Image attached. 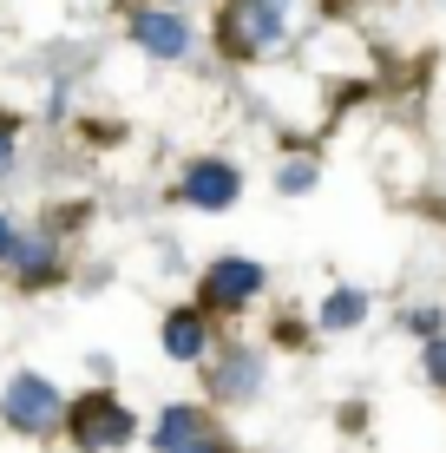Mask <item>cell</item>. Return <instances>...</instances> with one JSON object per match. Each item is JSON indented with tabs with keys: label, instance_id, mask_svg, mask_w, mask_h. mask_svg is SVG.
<instances>
[{
	"label": "cell",
	"instance_id": "9c48e42d",
	"mask_svg": "<svg viewBox=\"0 0 446 453\" xmlns=\"http://www.w3.org/2000/svg\"><path fill=\"white\" fill-rule=\"evenodd\" d=\"M7 263H13V276H20V283H46V276L59 270V250H53V237H20Z\"/></svg>",
	"mask_w": 446,
	"mask_h": 453
},
{
	"label": "cell",
	"instance_id": "2e32d148",
	"mask_svg": "<svg viewBox=\"0 0 446 453\" xmlns=\"http://www.w3.org/2000/svg\"><path fill=\"white\" fill-rule=\"evenodd\" d=\"M13 165V138H7V125H0V171Z\"/></svg>",
	"mask_w": 446,
	"mask_h": 453
},
{
	"label": "cell",
	"instance_id": "277c9868",
	"mask_svg": "<svg viewBox=\"0 0 446 453\" xmlns=\"http://www.w3.org/2000/svg\"><path fill=\"white\" fill-rule=\"evenodd\" d=\"M178 197H184V204H197V211H230L243 197V171L230 158H191V165H184V178H178Z\"/></svg>",
	"mask_w": 446,
	"mask_h": 453
},
{
	"label": "cell",
	"instance_id": "5bb4252c",
	"mask_svg": "<svg viewBox=\"0 0 446 453\" xmlns=\"http://www.w3.org/2000/svg\"><path fill=\"white\" fill-rule=\"evenodd\" d=\"M178 453H230V447H223V441H210V434H197V441H184Z\"/></svg>",
	"mask_w": 446,
	"mask_h": 453
},
{
	"label": "cell",
	"instance_id": "7c38bea8",
	"mask_svg": "<svg viewBox=\"0 0 446 453\" xmlns=\"http://www.w3.org/2000/svg\"><path fill=\"white\" fill-rule=\"evenodd\" d=\"M276 184H283V191H289V197H302V191H309V184H315V165H309V158H296V165H283V171H276Z\"/></svg>",
	"mask_w": 446,
	"mask_h": 453
},
{
	"label": "cell",
	"instance_id": "9a60e30c",
	"mask_svg": "<svg viewBox=\"0 0 446 453\" xmlns=\"http://www.w3.org/2000/svg\"><path fill=\"white\" fill-rule=\"evenodd\" d=\"M13 243H20V237H13V224L0 217V257H13Z\"/></svg>",
	"mask_w": 446,
	"mask_h": 453
},
{
	"label": "cell",
	"instance_id": "6da1fadb",
	"mask_svg": "<svg viewBox=\"0 0 446 453\" xmlns=\"http://www.w3.org/2000/svg\"><path fill=\"white\" fill-rule=\"evenodd\" d=\"M217 40H223V53H237V59L283 53V40H289V0H223Z\"/></svg>",
	"mask_w": 446,
	"mask_h": 453
},
{
	"label": "cell",
	"instance_id": "30bf717a",
	"mask_svg": "<svg viewBox=\"0 0 446 453\" xmlns=\"http://www.w3.org/2000/svg\"><path fill=\"white\" fill-rule=\"evenodd\" d=\"M204 434V414L197 408H164L158 414V453H178L184 441H197Z\"/></svg>",
	"mask_w": 446,
	"mask_h": 453
},
{
	"label": "cell",
	"instance_id": "4fadbf2b",
	"mask_svg": "<svg viewBox=\"0 0 446 453\" xmlns=\"http://www.w3.org/2000/svg\"><path fill=\"white\" fill-rule=\"evenodd\" d=\"M427 374H434V381H446V342H427Z\"/></svg>",
	"mask_w": 446,
	"mask_h": 453
},
{
	"label": "cell",
	"instance_id": "8fae6325",
	"mask_svg": "<svg viewBox=\"0 0 446 453\" xmlns=\"http://www.w3.org/2000/svg\"><path fill=\"white\" fill-rule=\"evenodd\" d=\"M361 316H367V296L361 289H335L329 303H321V322H329V329H355Z\"/></svg>",
	"mask_w": 446,
	"mask_h": 453
},
{
	"label": "cell",
	"instance_id": "3957f363",
	"mask_svg": "<svg viewBox=\"0 0 446 453\" xmlns=\"http://www.w3.org/2000/svg\"><path fill=\"white\" fill-rule=\"evenodd\" d=\"M0 414H7L13 434H26V441H40V434H53L59 420H66V401H59V388L46 381V374H13L7 395H0Z\"/></svg>",
	"mask_w": 446,
	"mask_h": 453
},
{
	"label": "cell",
	"instance_id": "52a82bcc",
	"mask_svg": "<svg viewBox=\"0 0 446 453\" xmlns=\"http://www.w3.org/2000/svg\"><path fill=\"white\" fill-rule=\"evenodd\" d=\"M210 388H217L223 401H250L256 388H263V355L256 349H230L217 368H210Z\"/></svg>",
	"mask_w": 446,
	"mask_h": 453
},
{
	"label": "cell",
	"instance_id": "8992f818",
	"mask_svg": "<svg viewBox=\"0 0 446 453\" xmlns=\"http://www.w3.org/2000/svg\"><path fill=\"white\" fill-rule=\"evenodd\" d=\"M125 34L145 46L151 59H184V53H191V27H184L171 7H145V13H132Z\"/></svg>",
	"mask_w": 446,
	"mask_h": 453
},
{
	"label": "cell",
	"instance_id": "ba28073f",
	"mask_svg": "<svg viewBox=\"0 0 446 453\" xmlns=\"http://www.w3.org/2000/svg\"><path fill=\"white\" fill-rule=\"evenodd\" d=\"M204 349H210V335H204V316H197V309L164 316V355H171V362H197Z\"/></svg>",
	"mask_w": 446,
	"mask_h": 453
},
{
	"label": "cell",
	"instance_id": "5b68a950",
	"mask_svg": "<svg viewBox=\"0 0 446 453\" xmlns=\"http://www.w3.org/2000/svg\"><path fill=\"white\" fill-rule=\"evenodd\" d=\"M263 296V263H250V257H223V263H210V276H204V303H217V309H243V303H256Z\"/></svg>",
	"mask_w": 446,
	"mask_h": 453
},
{
	"label": "cell",
	"instance_id": "e0dca14e",
	"mask_svg": "<svg viewBox=\"0 0 446 453\" xmlns=\"http://www.w3.org/2000/svg\"><path fill=\"white\" fill-rule=\"evenodd\" d=\"M171 7H178V0H171Z\"/></svg>",
	"mask_w": 446,
	"mask_h": 453
},
{
	"label": "cell",
	"instance_id": "7a4b0ae2",
	"mask_svg": "<svg viewBox=\"0 0 446 453\" xmlns=\"http://www.w3.org/2000/svg\"><path fill=\"white\" fill-rule=\"evenodd\" d=\"M132 408L118 395H79L72 401V414H66V434H72V447L79 453H118L132 441Z\"/></svg>",
	"mask_w": 446,
	"mask_h": 453
}]
</instances>
